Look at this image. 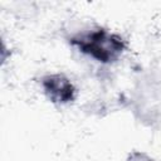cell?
<instances>
[{"label":"cell","mask_w":161,"mask_h":161,"mask_svg":"<svg viewBox=\"0 0 161 161\" xmlns=\"http://www.w3.org/2000/svg\"><path fill=\"white\" fill-rule=\"evenodd\" d=\"M79 47L83 49V52H87L93 57L107 62L108 59H112L116 53L121 52L122 43L103 31H97L86 38H82Z\"/></svg>","instance_id":"6da1fadb"},{"label":"cell","mask_w":161,"mask_h":161,"mask_svg":"<svg viewBox=\"0 0 161 161\" xmlns=\"http://www.w3.org/2000/svg\"><path fill=\"white\" fill-rule=\"evenodd\" d=\"M45 88L50 93L53 98L60 99V101H68L72 98V86L67 79H63L62 77H50L45 82Z\"/></svg>","instance_id":"7a4b0ae2"}]
</instances>
